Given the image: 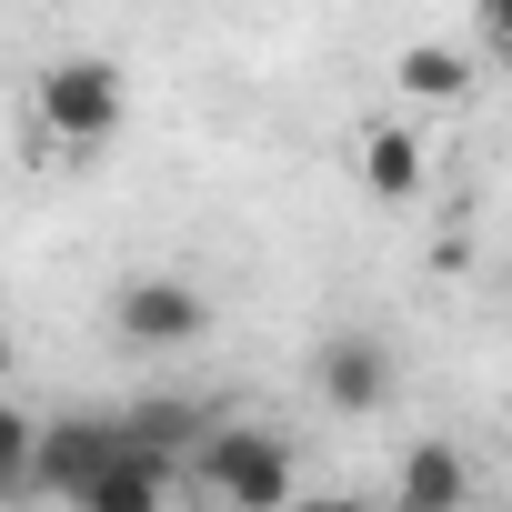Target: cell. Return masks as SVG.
<instances>
[{"instance_id":"cell-1","label":"cell","mask_w":512,"mask_h":512,"mask_svg":"<svg viewBox=\"0 0 512 512\" xmlns=\"http://www.w3.org/2000/svg\"><path fill=\"white\" fill-rule=\"evenodd\" d=\"M31 131L61 151H101L131 131V71L111 51H61L31 71Z\"/></svg>"},{"instance_id":"cell-2","label":"cell","mask_w":512,"mask_h":512,"mask_svg":"<svg viewBox=\"0 0 512 512\" xmlns=\"http://www.w3.org/2000/svg\"><path fill=\"white\" fill-rule=\"evenodd\" d=\"M181 472L211 492V512H292L302 502L292 492V442L282 432H251V422H211Z\"/></svg>"},{"instance_id":"cell-3","label":"cell","mask_w":512,"mask_h":512,"mask_svg":"<svg viewBox=\"0 0 512 512\" xmlns=\"http://www.w3.org/2000/svg\"><path fill=\"white\" fill-rule=\"evenodd\" d=\"M111 332L131 352H191V342H211V292L191 272H131L111 292Z\"/></svg>"},{"instance_id":"cell-4","label":"cell","mask_w":512,"mask_h":512,"mask_svg":"<svg viewBox=\"0 0 512 512\" xmlns=\"http://www.w3.org/2000/svg\"><path fill=\"white\" fill-rule=\"evenodd\" d=\"M111 452H121V412H51V422H31V492H81V482H101L111 472Z\"/></svg>"},{"instance_id":"cell-5","label":"cell","mask_w":512,"mask_h":512,"mask_svg":"<svg viewBox=\"0 0 512 512\" xmlns=\"http://www.w3.org/2000/svg\"><path fill=\"white\" fill-rule=\"evenodd\" d=\"M312 392L332 402V412H382L392 392H402V362H392V342L382 332H332L322 352H312Z\"/></svg>"},{"instance_id":"cell-6","label":"cell","mask_w":512,"mask_h":512,"mask_svg":"<svg viewBox=\"0 0 512 512\" xmlns=\"http://www.w3.org/2000/svg\"><path fill=\"white\" fill-rule=\"evenodd\" d=\"M352 171H362V191H372L382 211H402V201L432 181V151H422V131H412V121H362Z\"/></svg>"},{"instance_id":"cell-7","label":"cell","mask_w":512,"mask_h":512,"mask_svg":"<svg viewBox=\"0 0 512 512\" xmlns=\"http://www.w3.org/2000/svg\"><path fill=\"white\" fill-rule=\"evenodd\" d=\"M382 512H472V452L462 442H412Z\"/></svg>"},{"instance_id":"cell-8","label":"cell","mask_w":512,"mask_h":512,"mask_svg":"<svg viewBox=\"0 0 512 512\" xmlns=\"http://www.w3.org/2000/svg\"><path fill=\"white\" fill-rule=\"evenodd\" d=\"M171 482H181V472H171L161 452H131V442H121L111 472L71 492V512H171Z\"/></svg>"},{"instance_id":"cell-9","label":"cell","mask_w":512,"mask_h":512,"mask_svg":"<svg viewBox=\"0 0 512 512\" xmlns=\"http://www.w3.org/2000/svg\"><path fill=\"white\" fill-rule=\"evenodd\" d=\"M201 432H211V412H201V402H131V412H121V442H131V452H161L171 472L191 462V442H201Z\"/></svg>"},{"instance_id":"cell-10","label":"cell","mask_w":512,"mask_h":512,"mask_svg":"<svg viewBox=\"0 0 512 512\" xmlns=\"http://www.w3.org/2000/svg\"><path fill=\"white\" fill-rule=\"evenodd\" d=\"M402 101H422V111H452V101H472V51H442V41H422V51H402Z\"/></svg>"},{"instance_id":"cell-11","label":"cell","mask_w":512,"mask_h":512,"mask_svg":"<svg viewBox=\"0 0 512 512\" xmlns=\"http://www.w3.org/2000/svg\"><path fill=\"white\" fill-rule=\"evenodd\" d=\"M0 502H31V412L0 402Z\"/></svg>"},{"instance_id":"cell-12","label":"cell","mask_w":512,"mask_h":512,"mask_svg":"<svg viewBox=\"0 0 512 512\" xmlns=\"http://www.w3.org/2000/svg\"><path fill=\"white\" fill-rule=\"evenodd\" d=\"M292 512H382V502H362V492H322V502H292Z\"/></svg>"}]
</instances>
